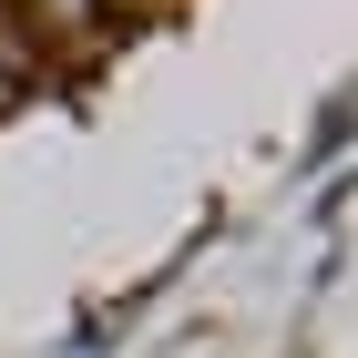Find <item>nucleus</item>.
<instances>
[{"label":"nucleus","mask_w":358,"mask_h":358,"mask_svg":"<svg viewBox=\"0 0 358 358\" xmlns=\"http://www.w3.org/2000/svg\"><path fill=\"white\" fill-rule=\"evenodd\" d=\"M0 62H10V72H31V52H21V31H10V10H0Z\"/></svg>","instance_id":"1"}]
</instances>
